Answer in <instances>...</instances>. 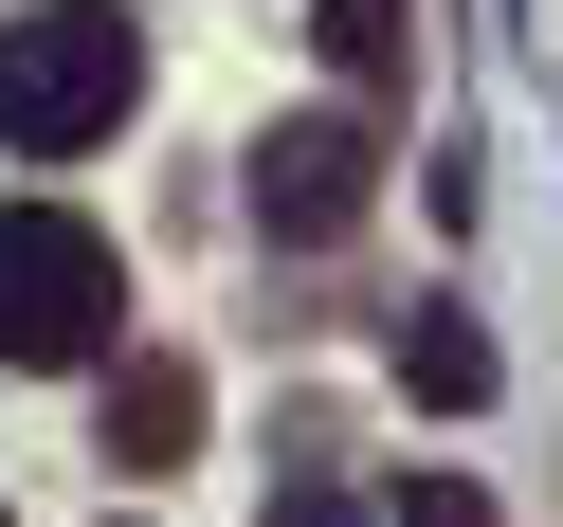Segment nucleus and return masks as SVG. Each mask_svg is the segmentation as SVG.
Returning a JSON list of instances; mask_svg holds the SVG:
<instances>
[{
  "instance_id": "1",
  "label": "nucleus",
  "mask_w": 563,
  "mask_h": 527,
  "mask_svg": "<svg viewBox=\"0 0 563 527\" xmlns=\"http://www.w3.org/2000/svg\"><path fill=\"white\" fill-rule=\"evenodd\" d=\"M146 91V37H128V0H37V19H0V146L19 164H74L128 128Z\"/></svg>"
},
{
  "instance_id": "2",
  "label": "nucleus",
  "mask_w": 563,
  "mask_h": 527,
  "mask_svg": "<svg viewBox=\"0 0 563 527\" xmlns=\"http://www.w3.org/2000/svg\"><path fill=\"white\" fill-rule=\"evenodd\" d=\"M110 328H128V273H110V237H91L74 200H0V364H19V382H55V364H110Z\"/></svg>"
},
{
  "instance_id": "3",
  "label": "nucleus",
  "mask_w": 563,
  "mask_h": 527,
  "mask_svg": "<svg viewBox=\"0 0 563 527\" xmlns=\"http://www.w3.org/2000/svg\"><path fill=\"white\" fill-rule=\"evenodd\" d=\"M364 200H382V128H364V110H291V128L255 146V219L291 237V255L364 237Z\"/></svg>"
},
{
  "instance_id": "4",
  "label": "nucleus",
  "mask_w": 563,
  "mask_h": 527,
  "mask_svg": "<svg viewBox=\"0 0 563 527\" xmlns=\"http://www.w3.org/2000/svg\"><path fill=\"white\" fill-rule=\"evenodd\" d=\"M110 454H128V473H183V454H200V364H183V345L110 364Z\"/></svg>"
},
{
  "instance_id": "5",
  "label": "nucleus",
  "mask_w": 563,
  "mask_h": 527,
  "mask_svg": "<svg viewBox=\"0 0 563 527\" xmlns=\"http://www.w3.org/2000/svg\"><path fill=\"white\" fill-rule=\"evenodd\" d=\"M400 400H437V418L490 400V328L473 309H400Z\"/></svg>"
},
{
  "instance_id": "6",
  "label": "nucleus",
  "mask_w": 563,
  "mask_h": 527,
  "mask_svg": "<svg viewBox=\"0 0 563 527\" xmlns=\"http://www.w3.org/2000/svg\"><path fill=\"white\" fill-rule=\"evenodd\" d=\"M309 37H328V74H345V91H364V110H382V91L418 74V0H328Z\"/></svg>"
},
{
  "instance_id": "7",
  "label": "nucleus",
  "mask_w": 563,
  "mask_h": 527,
  "mask_svg": "<svg viewBox=\"0 0 563 527\" xmlns=\"http://www.w3.org/2000/svg\"><path fill=\"white\" fill-rule=\"evenodd\" d=\"M255 527H382V509H364V491H328V473H309V491H273Z\"/></svg>"
},
{
  "instance_id": "8",
  "label": "nucleus",
  "mask_w": 563,
  "mask_h": 527,
  "mask_svg": "<svg viewBox=\"0 0 563 527\" xmlns=\"http://www.w3.org/2000/svg\"><path fill=\"white\" fill-rule=\"evenodd\" d=\"M400 527H490V491H473V473H418V491H400Z\"/></svg>"
}]
</instances>
